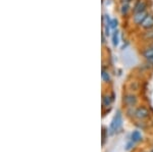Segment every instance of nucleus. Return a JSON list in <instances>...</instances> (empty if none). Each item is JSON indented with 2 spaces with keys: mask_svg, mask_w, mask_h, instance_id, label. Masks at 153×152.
Wrapping results in <instances>:
<instances>
[{
  "mask_svg": "<svg viewBox=\"0 0 153 152\" xmlns=\"http://www.w3.org/2000/svg\"><path fill=\"white\" fill-rule=\"evenodd\" d=\"M110 27H111L112 30H117V21L115 19H113L111 22H110Z\"/></svg>",
  "mask_w": 153,
  "mask_h": 152,
  "instance_id": "nucleus-13",
  "label": "nucleus"
},
{
  "mask_svg": "<svg viewBox=\"0 0 153 152\" xmlns=\"http://www.w3.org/2000/svg\"><path fill=\"white\" fill-rule=\"evenodd\" d=\"M111 102H112V99L110 98V96H108V95H103L102 103H103V105H104V106H106V107L110 106Z\"/></svg>",
  "mask_w": 153,
  "mask_h": 152,
  "instance_id": "nucleus-8",
  "label": "nucleus"
},
{
  "mask_svg": "<svg viewBox=\"0 0 153 152\" xmlns=\"http://www.w3.org/2000/svg\"><path fill=\"white\" fill-rule=\"evenodd\" d=\"M131 0H124V2H130Z\"/></svg>",
  "mask_w": 153,
  "mask_h": 152,
  "instance_id": "nucleus-16",
  "label": "nucleus"
},
{
  "mask_svg": "<svg viewBox=\"0 0 153 152\" xmlns=\"http://www.w3.org/2000/svg\"><path fill=\"white\" fill-rule=\"evenodd\" d=\"M105 42V39H104V34H102V44H104Z\"/></svg>",
  "mask_w": 153,
  "mask_h": 152,
  "instance_id": "nucleus-15",
  "label": "nucleus"
},
{
  "mask_svg": "<svg viewBox=\"0 0 153 152\" xmlns=\"http://www.w3.org/2000/svg\"><path fill=\"white\" fill-rule=\"evenodd\" d=\"M147 16H148V13L146 10L138 12V13H134V23L137 24H141Z\"/></svg>",
  "mask_w": 153,
  "mask_h": 152,
  "instance_id": "nucleus-3",
  "label": "nucleus"
},
{
  "mask_svg": "<svg viewBox=\"0 0 153 152\" xmlns=\"http://www.w3.org/2000/svg\"><path fill=\"white\" fill-rule=\"evenodd\" d=\"M101 77H102V80L104 81V82H109L110 81V75L109 73L107 72V70H105L104 68L102 70V73H101Z\"/></svg>",
  "mask_w": 153,
  "mask_h": 152,
  "instance_id": "nucleus-9",
  "label": "nucleus"
},
{
  "mask_svg": "<svg viewBox=\"0 0 153 152\" xmlns=\"http://www.w3.org/2000/svg\"><path fill=\"white\" fill-rule=\"evenodd\" d=\"M124 103L127 105V106H130V107L135 106L136 103H137V97L133 94L126 95L124 98Z\"/></svg>",
  "mask_w": 153,
  "mask_h": 152,
  "instance_id": "nucleus-4",
  "label": "nucleus"
},
{
  "mask_svg": "<svg viewBox=\"0 0 153 152\" xmlns=\"http://www.w3.org/2000/svg\"><path fill=\"white\" fill-rule=\"evenodd\" d=\"M146 7H147V1L146 0H139V1L136 3V5L134 6V13H138V12H141L146 10Z\"/></svg>",
  "mask_w": 153,
  "mask_h": 152,
  "instance_id": "nucleus-5",
  "label": "nucleus"
},
{
  "mask_svg": "<svg viewBox=\"0 0 153 152\" xmlns=\"http://www.w3.org/2000/svg\"><path fill=\"white\" fill-rule=\"evenodd\" d=\"M151 152H153V149H152V150H151Z\"/></svg>",
  "mask_w": 153,
  "mask_h": 152,
  "instance_id": "nucleus-17",
  "label": "nucleus"
},
{
  "mask_svg": "<svg viewBox=\"0 0 153 152\" xmlns=\"http://www.w3.org/2000/svg\"><path fill=\"white\" fill-rule=\"evenodd\" d=\"M122 125H123V116H122V112L118 110L117 113H115V116H113L111 124H110V131L112 133L118 131L120 127H122Z\"/></svg>",
  "mask_w": 153,
  "mask_h": 152,
  "instance_id": "nucleus-1",
  "label": "nucleus"
},
{
  "mask_svg": "<svg viewBox=\"0 0 153 152\" xmlns=\"http://www.w3.org/2000/svg\"><path fill=\"white\" fill-rule=\"evenodd\" d=\"M112 45L114 46V47H117V46L118 45V32H117V30H114V32H113Z\"/></svg>",
  "mask_w": 153,
  "mask_h": 152,
  "instance_id": "nucleus-10",
  "label": "nucleus"
},
{
  "mask_svg": "<svg viewBox=\"0 0 153 152\" xmlns=\"http://www.w3.org/2000/svg\"><path fill=\"white\" fill-rule=\"evenodd\" d=\"M149 114H150L149 110H148L146 107H144V106L139 107V108H137V109H136V111H135V116L137 117L138 119H147V117L149 116Z\"/></svg>",
  "mask_w": 153,
  "mask_h": 152,
  "instance_id": "nucleus-2",
  "label": "nucleus"
},
{
  "mask_svg": "<svg viewBox=\"0 0 153 152\" xmlns=\"http://www.w3.org/2000/svg\"><path fill=\"white\" fill-rule=\"evenodd\" d=\"M131 140H132L134 143H137V142H140L142 140V135L139 131H134L132 134H131Z\"/></svg>",
  "mask_w": 153,
  "mask_h": 152,
  "instance_id": "nucleus-7",
  "label": "nucleus"
},
{
  "mask_svg": "<svg viewBox=\"0 0 153 152\" xmlns=\"http://www.w3.org/2000/svg\"><path fill=\"white\" fill-rule=\"evenodd\" d=\"M141 27L145 30H151L153 28V14H148V16L141 24Z\"/></svg>",
  "mask_w": 153,
  "mask_h": 152,
  "instance_id": "nucleus-6",
  "label": "nucleus"
},
{
  "mask_svg": "<svg viewBox=\"0 0 153 152\" xmlns=\"http://www.w3.org/2000/svg\"><path fill=\"white\" fill-rule=\"evenodd\" d=\"M143 55H144V57H146L147 59L150 57H152L153 56V47H149V48L145 49V51L143 52Z\"/></svg>",
  "mask_w": 153,
  "mask_h": 152,
  "instance_id": "nucleus-11",
  "label": "nucleus"
},
{
  "mask_svg": "<svg viewBox=\"0 0 153 152\" xmlns=\"http://www.w3.org/2000/svg\"><path fill=\"white\" fill-rule=\"evenodd\" d=\"M147 60L149 61L150 63H152V65H153V56H152V57H150V58H148Z\"/></svg>",
  "mask_w": 153,
  "mask_h": 152,
  "instance_id": "nucleus-14",
  "label": "nucleus"
},
{
  "mask_svg": "<svg viewBox=\"0 0 153 152\" xmlns=\"http://www.w3.org/2000/svg\"><path fill=\"white\" fill-rule=\"evenodd\" d=\"M128 11H129V4H128V2H124L122 8H120V12H122V14H127Z\"/></svg>",
  "mask_w": 153,
  "mask_h": 152,
  "instance_id": "nucleus-12",
  "label": "nucleus"
}]
</instances>
